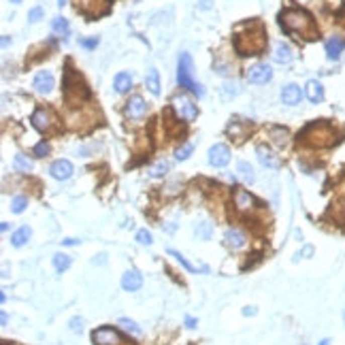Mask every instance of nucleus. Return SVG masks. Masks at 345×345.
I'll return each instance as SVG.
<instances>
[{"mask_svg": "<svg viewBox=\"0 0 345 345\" xmlns=\"http://www.w3.org/2000/svg\"><path fill=\"white\" fill-rule=\"evenodd\" d=\"M234 49L239 56H258L267 49V32L260 22L249 24L243 32L234 36Z\"/></svg>", "mask_w": 345, "mask_h": 345, "instance_id": "1", "label": "nucleus"}, {"mask_svg": "<svg viewBox=\"0 0 345 345\" xmlns=\"http://www.w3.org/2000/svg\"><path fill=\"white\" fill-rule=\"evenodd\" d=\"M279 24L286 32L301 34L303 39H315L317 36L313 17L307 11H303V9H286V11L279 15Z\"/></svg>", "mask_w": 345, "mask_h": 345, "instance_id": "2", "label": "nucleus"}, {"mask_svg": "<svg viewBox=\"0 0 345 345\" xmlns=\"http://www.w3.org/2000/svg\"><path fill=\"white\" fill-rule=\"evenodd\" d=\"M334 139H337V134H334L332 126L326 122H311L298 134V141L311 145V147H330Z\"/></svg>", "mask_w": 345, "mask_h": 345, "instance_id": "3", "label": "nucleus"}, {"mask_svg": "<svg viewBox=\"0 0 345 345\" xmlns=\"http://www.w3.org/2000/svg\"><path fill=\"white\" fill-rule=\"evenodd\" d=\"M177 83L181 88H186L190 90L192 94L196 96H203V85L201 83H196L194 81V66H192V56L190 53H181L179 56V62H177Z\"/></svg>", "mask_w": 345, "mask_h": 345, "instance_id": "4", "label": "nucleus"}, {"mask_svg": "<svg viewBox=\"0 0 345 345\" xmlns=\"http://www.w3.org/2000/svg\"><path fill=\"white\" fill-rule=\"evenodd\" d=\"M72 94H77V103L81 101V98H88L90 96V90H88V85L83 83V79H81L79 75L75 70H66V77H64V96H66V101L70 103L72 98Z\"/></svg>", "mask_w": 345, "mask_h": 345, "instance_id": "5", "label": "nucleus"}, {"mask_svg": "<svg viewBox=\"0 0 345 345\" xmlns=\"http://www.w3.org/2000/svg\"><path fill=\"white\" fill-rule=\"evenodd\" d=\"M172 111L177 113L179 120H184V122H194L196 117H198V109L196 105L192 103V98L186 96V94H175L172 96Z\"/></svg>", "mask_w": 345, "mask_h": 345, "instance_id": "6", "label": "nucleus"}, {"mask_svg": "<svg viewBox=\"0 0 345 345\" xmlns=\"http://www.w3.org/2000/svg\"><path fill=\"white\" fill-rule=\"evenodd\" d=\"M77 11L88 20H96L109 13V0H77Z\"/></svg>", "mask_w": 345, "mask_h": 345, "instance_id": "7", "label": "nucleus"}, {"mask_svg": "<svg viewBox=\"0 0 345 345\" xmlns=\"http://www.w3.org/2000/svg\"><path fill=\"white\" fill-rule=\"evenodd\" d=\"M32 124H34L36 130L45 132V134L58 130V120H56V115H53L49 109H36L34 115H32Z\"/></svg>", "mask_w": 345, "mask_h": 345, "instance_id": "8", "label": "nucleus"}, {"mask_svg": "<svg viewBox=\"0 0 345 345\" xmlns=\"http://www.w3.org/2000/svg\"><path fill=\"white\" fill-rule=\"evenodd\" d=\"M92 341L96 345H122V337L120 332H117L115 328H111V326H103V328H98L92 332Z\"/></svg>", "mask_w": 345, "mask_h": 345, "instance_id": "9", "label": "nucleus"}, {"mask_svg": "<svg viewBox=\"0 0 345 345\" xmlns=\"http://www.w3.org/2000/svg\"><path fill=\"white\" fill-rule=\"evenodd\" d=\"M228 162H230V149L226 147V145L217 143V145H213V147L209 149V164H211V166L222 168V166L228 164Z\"/></svg>", "mask_w": 345, "mask_h": 345, "instance_id": "10", "label": "nucleus"}, {"mask_svg": "<svg viewBox=\"0 0 345 345\" xmlns=\"http://www.w3.org/2000/svg\"><path fill=\"white\" fill-rule=\"evenodd\" d=\"M273 79V70H271V66L269 64H253L249 70H247V81L249 83H256V85H260V83H269V81Z\"/></svg>", "mask_w": 345, "mask_h": 345, "instance_id": "11", "label": "nucleus"}, {"mask_svg": "<svg viewBox=\"0 0 345 345\" xmlns=\"http://www.w3.org/2000/svg\"><path fill=\"white\" fill-rule=\"evenodd\" d=\"M147 113V105L141 96H132L128 103H126V115L130 117V120H141V117Z\"/></svg>", "mask_w": 345, "mask_h": 345, "instance_id": "12", "label": "nucleus"}, {"mask_svg": "<svg viewBox=\"0 0 345 345\" xmlns=\"http://www.w3.org/2000/svg\"><path fill=\"white\" fill-rule=\"evenodd\" d=\"M234 207H237L239 211H249V209L258 207V203H256V198H253L249 192H245V190L237 188V190H234Z\"/></svg>", "mask_w": 345, "mask_h": 345, "instance_id": "13", "label": "nucleus"}, {"mask_svg": "<svg viewBox=\"0 0 345 345\" xmlns=\"http://www.w3.org/2000/svg\"><path fill=\"white\" fill-rule=\"evenodd\" d=\"M34 90L39 94H51V90H53V75L49 70H41L39 75L34 77Z\"/></svg>", "mask_w": 345, "mask_h": 345, "instance_id": "14", "label": "nucleus"}, {"mask_svg": "<svg viewBox=\"0 0 345 345\" xmlns=\"http://www.w3.org/2000/svg\"><path fill=\"white\" fill-rule=\"evenodd\" d=\"M141 286H143V275L139 271H126L122 277V288L126 292H137Z\"/></svg>", "mask_w": 345, "mask_h": 345, "instance_id": "15", "label": "nucleus"}, {"mask_svg": "<svg viewBox=\"0 0 345 345\" xmlns=\"http://www.w3.org/2000/svg\"><path fill=\"white\" fill-rule=\"evenodd\" d=\"M49 172H51V177H53V179L64 181V179H68V177L72 175V164H70L68 160H56V162L51 164Z\"/></svg>", "mask_w": 345, "mask_h": 345, "instance_id": "16", "label": "nucleus"}, {"mask_svg": "<svg viewBox=\"0 0 345 345\" xmlns=\"http://www.w3.org/2000/svg\"><path fill=\"white\" fill-rule=\"evenodd\" d=\"M256 153H258V160H260L262 166H267V168H279L281 162H279V158L269 147H265V145H258Z\"/></svg>", "mask_w": 345, "mask_h": 345, "instance_id": "17", "label": "nucleus"}, {"mask_svg": "<svg viewBox=\"0 0 345 345\" xmlns=\"http://www.w3.org/2000/svg\"><path fill=\"white\" fill-rule=\"evenodd\" d=\"M301 88H298L296 83H290V85H286L284 90H281V103L284 105H288V107H294V105H298L301 103Z\"/></svg>", "mask_w": 345, "mask_h": 345, "instance_id": "18", "label": "nucleus"}, {"mask_svg": "<svg viewBox=\"0 0 345 345\" xmlns=\"http://www.w3.org/2000/svg\"><path fill=\"white\" fill-rule=\"evenodd\" d=\"M273 60L277 62V64H290V62L294 60V49L290 47L288 43H277V45H275Z\"/></svg>", "mask_w": 345, "mask_h": 345, "instance_id": "19", "label": "nucleus"}, {"mask_svg": "<svg viewBox=\"0 0 345 345\" xmlns=\"http://www.w3.org/2000/svg\"><path fill=\"white\" fill-rule=\"evenodd\" d=\"M305 94H307V98H309V101H311L313 105H317V103H322V101H324V88H322L320 81H315V79L307 81V85H305Z\"/></svg>", "mask_w": 345, "mask_h": 345, "instance_id": "20", "label": "nucleus"}, {"mask_svg": "<svg viewBox=\"0 0 345 345\" xmlns=\"http://www.w3.org/2000/svg\"><path fill=\"white\" fill-rule=\"evenodd\" d=\"M324 47H326V56H328L330 60H339V56L345 49V41L339 39V36H332V39L326 41Z\"/></svg>", "mask_w": 345, "mask_h": 345, "instance_id": "21", "label": "nucleus"}, {"mask_svg": "<svg viewBox=\"0 0 345 345\" xmlns=\"http://www.w3.org/2000/svg\"><path fill=\"white\" fill-rule=\"evenodd\" d=\"M226 245L232 249H241L243 245H245V234L237 228H230L228 232H226Z\"/></svg>", "mask_w": 345, "mask_h": 345, "instance_id": "22", "label": "nucleus"}, {"mask_svg": "<svg viewBox=\"0 0 345 345\" xmlns=\"http://www.w3.org/2000/svg\"><path fill=\"white\" fill-rule=\"evenodd\" d=\"M115 92L117 94H126L128 90L132 88V77H130V72H120V75L115 77Z\"/></svg>", "mask_w": 345, "mask_h": 345, "instance_id": "23", "label": "nucleus"}, {"mask_svg": "<svg viewBox=\"0 0 345 345\" xmlns=\"http://www.w3.org/2000/svg\"><path fill=\"white\" fill-rule=\"evenodd\" d=\"M145 85H147V90H149L153 96L160 94V75H158L156 68H149L147 77H145Z\"/></svg>", "mask_w": 345, "mask_h": 345, "instance_id": "24", "label": "nucleus"}, {"mask_svg": "<svg viewBox=\"0 0 345 345\" xmlns=\"http://www.w3.org/2000/svg\"><path fill=\"white\" fill-rule=\"evenodd\" d=\"M51 32L56 36H60V39H66L68 32H70V26H68V22L64 20V17H56L53 24H51Z\"/></svg>", "mask_w": 345, "mask_h": 345, "instance_id": "25", "label": "nucleus"}, {"mask_svg": "<svg viewBox=\"0 0 345 345\" xmlns=\"http://www.w3.org/2000/svg\"><path fill=\"white\" fill-rule=\"evenodd\" d=\"M269 137L273 139L275 145H279V147H286L288 145V139H290V134L286 128H271L269 130Z\"/></svg>", "mask_w": 345, "mask_h": 345, "instance_id": "26", "label": "nucleus"}, {"mask_svg": "<svg viewBox=\"0 0 345 345\" xmlns=\"http://www.w3.org/2000/svg\"><path fill=\"white\" fill-rule=\"evenodd\" d=\"M13 168L17 172H30L32 170V160H28V156H24V153H17L13 158Z\"/></svg>", "mask_w": 345, "mask_h": 345, "instance_id": "27", "label": "nucleus"}, {"mask_svg": "<svg viewBox=\"0 0 345 345\" xmlns=\"http://www.w3.org/2000/svg\"><path fill=\"white\" fill-rule=\"evenodd\" d=\"M30 234H32V230L28 228V226H22L20 230H15L13 232V237H11V243L15 245V247H22V245L26 243L30 239Z\"/></svg>", "mask_w": 345, "mask_h": 345, "instance_id": "28", "label": "nucleus"}, {"mask_svg": "<svg viewBox=\"0 0 345 345\" xmlns=\"http://www.w3.org/2000/svg\"><path fill=\"white\" fill-rule=\"evenodd\" d=\"M168 253H170V256L179 262L181 267H186V269L190 271V273H196V271H207V267H201V269H198V267H194V265H190L188 258H186V256H181V253H179V251H175V249H168Z\"/></svg>", "mask_w": 345, "mask_h": 345, "instance_id": "29", "label": "nucleus"}, {"mask_svg": "<svg viewBox=\"0 0 345 345\" xmlns=\"http://www.w3.org/2000/svg\"><path fill=\"white\" fill-rule=\"evenodd\" d=\"M53 267H56L58 273H64L70 267V256H66V253H56V256H53Z\"/></svg>", "mask_w": 345, "mask_h": 345, "instance_id": "30", "label": "nucleus"}, {"mask_svg": "<svg viewBox=\"0 0 345 345\" xmlns=\"http://www.w3.org/2000/svg\"><path fill=\"white\" fill-rule=\"evenodd\" d=\"M237 170H239V175L245 179V181H251L256 179V175H253V168H251V164H247V162H239L237 164Z\"/></svg>", "mask_w": 345, "mask_h": 345, "instance_id": "31", "label": "nucleus"}, {"mask_svg": "<svg viewBox=\"0 0 345 345\" xmlns=\"http://www.w3.org/2000/svg\"><path fill=\"white\" fill-rule=\"evenodd\" d=\"M192 151H194V145H192V143H184V145H181V147L175 151V156H177V160H188Z\"/></svg>", "mask_w": 345, "mask_h": 345, "instance_id": "32", "label": "nucleus"}, {"mask_svg": "<svg viewBox=\"0 0 345 345\" xmlns=\"http://www.w3.org/2000/svg\"><path fill=\"white\" fill-rule=\"evenodd\" d=\"M26 207H28V198H26V196H17V198H13V201H11L13 213H22Z\"/></svg>", "mask_w": 345, "mask_h": 345, "instance_id": "33", "label": "nucleus"}, {"mask_svg": "<svg viewBox=\"0 0 345 345\" xmlns=\"http://www.w3.org/2000/svg\"><path fill=\"white\" fill-rule=\"evenodd\" d=\"M117 324H120V326H122V328H124V330H128V332H132V334H141V328H139V326H137V324H134L132 320H128V317H122V320H120V322H117Z\"/></svg>", "mask_w": 345, "mask_h": 345, "instance_id": "34", "label": "nucleus"}, {"mask_svg": "<svg viewBox=\"0 0 345 345\" xmlns=\"http://www.w3.org/2000/svg\"><path fill=\"white\" fill-rule=\"evenodd\" d=\"M166 170H168V162H166V160H160L158 164L149 170V175H151V177H162Z\"/></svg>", "mask_w": 345, "mask_h": 345, "instance_id": "35", "label": "nucleus"}, {"mask_svg": "<svg viewBox=\"0 0 345 345\" xmlns=\"http://www.w3.org/2000/svg\"><path fill=\"white\" fill-rule=\"evenodd\" d=\"M47 153H49V145L45 143V141H41V143L34 145V156H36V158H45Z\"/></svg>", "mask_w": 345, "mask_h": 345, "instance_id": "36", "label": "nucleus"}, {"mask_svg": "<svg viewBox=\"0 0 345 345\" xmlns=\"http://www.w3.org/2000/svg\"><path fill=\"white\" fill-rule=\"evenodd\" d=\"M196 232L201 234L203 239H209V237H211V224H209V222H201V224L196 226Z\"/></svg>", "mask_w": 345, "mask_h": 345, "instance_id": "37", "label": "nucleus"}, {"mask_svg": "<svg viewBox=\"0 0 345 345\" xmlns=\"http://www.w3.org/2000/svg\"><path fill=\"white\" fill-rule=\"evenodd\" d=\"M28 20L32 22V24H36V22H41L43 20V9L41 7H34L32 11L28 13Z\"/></svg>", "mask_w": 345, "mask_h": 345, "instance_id": "38", "label": "nucleus"}, {"mask_svg": "<svg viewBox=\"0 0 345 345\" xmlns=\"http://www.w3.org/2000/svg\"><path fill=\"white\" fill-rule=\"evenodd\" d=\"M137 241H139L141 245H151V234H149L147 230H139V232H137Z\"/></svg>", "mask_w": 345, "mask_h": 345, "instance_id": "39", "label": "nucleus"}, {"mask_svg": "<svg viewBox=\"0 0 345 345\" xmlns=\"http://www.w3.org/2000/svg\"><path fill=\"white\" fill-rule=\"evenodd\" d=\"M81 324H83V320H81V317H72V320H70V330L72 332H81V328H83Z\"/></svg>", "mask_w": 345, "mask_h": 345, "instance_id": "40", "label": "nucleus"}, {"mask_svg": "<svg viewBox=\"0 0 345 345\" xmlns=\"http://www.w3.org/2000/svg\"><path fill=\"white\" fill-rule=\"evenodd\" d=\"M81 45H83V47H88V49H94L96 45H98V39L94 36V39H83L81 41Z\"/></svg>", "mask_w": 345, "mask_h": 345, "instance_id": "41", "label": "nucleus"}, {"mask_svg": "<svg viewBox=\"0 0 345 345\" xmlns=\"http://www.w3.org/2000/svg\"><path fill=\"white\" fill-rule=\"evenodd\" d=\"M62 243H64V245H68V247H70V245H77L79 241H77V239H64Z\"/></svg>", "mask_w": 345, "mask_h": 345, "instance_id": "42", "label": "nucleus"}, {"mask_svg": "<svg viewBox=\"0 0 345 345\" xmlns=\"http://www.w3.org/2000/svg\"><path fill=\"white\" fill-rule=\"evenodd\" d=\"M186 324L190 326V328H194V326H196V320H192V317H188V320H186Z\"/></svg>", "mask_w": 345, "mask_h": 345, "instance_id": "43", "label": "nucleus"}, {"mask_svg": "<svg viewBox=\"0 0 345 345\" xmlns=\"http://www.w3.org/2000/svg\"><path fill=\"white\" fill-rule=\"evenodd\" d=\"M7 45H9V36H7V34H3V47H7Z\"/></svg>", "mask_w": 345, "mask_h": 345, "instance_id": "44", "label": "nucleus"}, {"mask_svg": "<svg viewBox=\"0 0 345 345\" xmlns=\"http://www.w3.org/2000/svg\"><path fill=\"white\" fill-rule=\"evenodd\" d=\"M66 5V0H58V7H64Z\"/></svg>", "mask_w": 345, "mask_h": 345, "instance_id": "45", "label": "nucleus"}, {"mask_svg": "<svg viewBox=\"0 0 345 345\" xmlns=\"http://www.w3.org/2000/svg\"><path fill=\"white\" fill-rule=\"evenodd\" d=\"M320 345H330V341H326V339H324V341H322Z\"/></svg>", "mask_w": 345, "mask_h": 345, "instance_id": "46", "label": "nucleus"}, {"mask_svg": "<svg viewBox=\"0 0 345 345\" xmlns=\"http://www.w3.org/2000/svg\"><path fill=\"white\" fill-rule=\"evenodd\" d=\"M11 3H15V5H20V3H22V0H11Z\"/></svg>", "mask_w": 345, "mask_h": 345, "instance_id": "47", "label": "nucleus"}, {"mask_svg": "<svg viewBox=\"0 0 345 345\" xmlns=\"http://www.w3.org/2000/svg\"><path fill=\"white\" fill-rule=\"evenodd\" d=\"M343 213H345V205H343Z\"/></svg>", "mask_w": 345, "mask_h": 345, "instance_id": "48", "label": "nucleus"}]
</instances>
